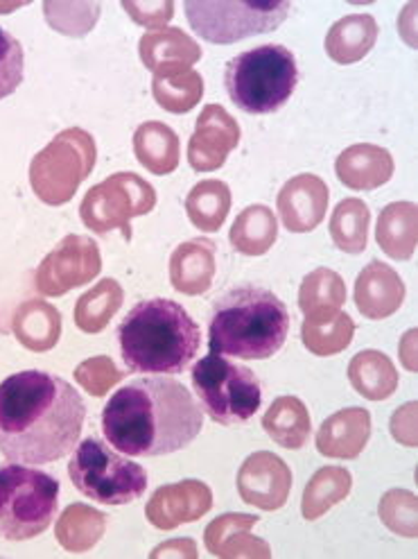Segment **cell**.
I'll use <instances>...</instances> for the list:
<instances>
[{
  "label": "cell",
  "mask_w": 418,
  "mask_h": 559,
  "mask_svg": "<svg viewBox=\"0 0 418 559\" xmlns=\"http://www.w3.org/2000/svg\"><path fill=\"white\" fill-rule=\"evenodd\" d=\"M217 247L211 238H195L179 245L170 259V282L183 295H204L215 276Z\"/></svg>",
  "instance_id": "cell-18"
},
{
  "label": "cell",
  "mask_w": 418,
  "mask_h": 559,
  "mask_svg": "<svg viewBox=\"0 0 418 559\" xmlns=\"http://www.w3.org/2000/svg\"><path fill=\"white\" fill-rule=\"evenodd\" d=\"M337 177L353 191H373L394 175L392 154L378 145H353L337 157Z\"/></svg>",
  "instance_id": "cell-19"
},
{
  "label": "cell",
  "mask_w": 418,
  "mask_h": 559,
  "mask_svg": "<svg viewBox=\"0 0 418 559\" xmlns=\"http://www.w3.org/2000/svg\"><path fill=\"white\" fill-rule=\"evenodd\" d=\"M292 10L289 3H242V0H190V27L208 44H236L276 29Z\"/></svg>",
  "instance_id": "cell-9"
},
{
  "label": "cell",
  "mask_w": 418,
  "mask_h": 559,
  "mask_svg": "<svg viewBox=\"0 0 418 559\" xmlns=\"http://www.w3.org/2000/svg\"><path fill=\"white\" fill-rule=\"evenodd\" d=\"M263 428L270 438L285 449H301L310 438V415L303 401L297 396L276 399L267 415L263 417Z\"/></svg>",
  "instance_id": "cell-23"
},
{
  "label": "cell",
  "mask_w": 418,
  "mask_h": 559,
  "mask_svg": "<svg viewBox=\"0 0 418 559\" xmlns=\"http://www.w3.org/2000/svg\"><path fill=\"white\" fill-rule=\"evenodd\" d=\"M59 510V480L29 464L0 467V537L27 542L44 535Z\"/></svg>",
  "instance_id": "cell-6"
},
{
  "label": "cell",
  "mask_w": 418,
  "mask_h": 559,
  "mask_svg": "<svg viewBox=\"0 0 418 559\" xmlns=\"http://www.w3.org/2000/svg\"><path fill=\"white\" fill-rule=\"evenodd\" d=\"M139 50L143 64L154 71V75L190 71V67L202 59L200 46L179 27H160L145 35Z\"/></svg>",
  "instance_id": "cell-16"
},
{
  "label": "cell",
  "mask_w": 418,
  "mask_h": 559,
  "mask_svg": "<svg viewBox=\"0 0 418 559\" xmlns=\"http://www.w3.org/2000/svg\"><path fill=\"white\" fill-rule=\"evenodd\" d=\"M278 223L276 215L265 204H253L244 209L231 227V245L244 257H263L276 242Z\"/></svg>",
  "instance_id": "cell-24"
},
{
  "label": "cell",
  "mask_w": 418,
  "mask_h": 559,
  "mask_svg": "<svg viewBox=\"0 0 418 559\" xmlns=\"http://www.w3.org/2000/svg\"><path fill=\"white\" fill-rule=\"evenodd\" d=\"M240 141V128L236 118L219 105H208L198 118L195 134L188 143V162L192 170L211 173L224 166L229 152Z\"/></svg>",
  "instance_id": "cell-12"
},
{
  "label": "cell",
  "mask_w": 418,
  "mask_h": 559,
  "mask_svg": "<svg viewBox=\"0 0 418 559\" xmlns=\"http://www.w3.org/2000/svg\"><path fill=\"white\" fill-rule=\"evenodd\" d=\"M136 159L154 175H170L179 166V136L166 122H143L134 134Z\"/></svg>",
  "instance_id": "cell-21"
},
{
  "label": "cell",
  "mask_w": 418,
  "mask_h": 559,
  "mask_svg": "<svg viewBox=\"0 0 418 559\" xmlns=\"http://www.w3.org/2000/svg\"><path fill=\"white\" fill-rule=\"evenodd\" d=\"M156 103L170 114H186L204 96V80L195 71L154 75L152 82Z\"/></svg>",
  "instance_id": "cell-30"
},
{
  "label": "cell",
  "mask_w": 418,
  "mask_h": 559,
  "mask_svg": "<svg viewBox=\"0 0 418 559\" xmlns=\"http://www.w3.org/2000/svg\"><path fill=\"white\" fill-rule=\"evenodd\" d=\"M122 306V288L114 278H105L91 293H86L77 304V324L86 333L103 331L109 320Z\"/></svg>",
  "instance_id": "cell-32"
},
{
  "label": "cell",
  "mask_w": 418,
  "mask_h": 559,
  "mask_svg": "<svg viewBox=\"0 0 418 559\" xmlns=\"http://www.w3.org/2000/svg\"><path fill=\"white\" fill-rule=\"evenodd\" d=\"M211 489L200 480H183L154 491L147 503V519L158 531H172L179 523L195 521L211 510Z\"/></svg>",
  "instance_id": "cell-14"
},
{
  "label": "cell",
  "mask_w": 418,
  "mask_h": 559,
  "mask_svg": "<svg viewBox=\"0 0 418 559\" xmlns=\"http://www.w3.org/2000/svg\"><path fill=\"white\" fill-rule=\"evenodd\" d=\"M380 516L394 533L414 537L416 535V499L409 491H390L382 499Z\"/></svg>",
  "instance_id": "cell-34"
},
{
  "label": "cell",
  "mask_w": 418,
  "mask_h": 559,
  "mask_svg": "<svg viewBox=\"0 0 418 559\" xmlns=\"http://www.w3.org/2000/svg\"><path fill=\"white\" fill-rule=\"evenodd\" d=\"M154 204L156 193L143 177L134 173H118L86 195L82 215L86 227L98 234L120 229L122 236L130 240V223L134 217L150 213Z\"/></svg>",
  "instance_id": "cell-10"
},
{
  "label": "cell",
  "mask_w": 418,
  "mask_h": 559,
  "mask_svg": "<svg viewBox=\"0 0 418 559\" xmlns=\"http://www.w3.org/2000/svg\"><path fill=\"white\" fill-rule=\"evenodd\" d=\"M231 209V191L229 186L217 179L200 181L186 198V211L190 223L198 229L213 234L217 231L224 221H227Z\"/></svg>",
  "instance_id": "cell-26"
},
{
  "label": "cell",
  "mask_w": 418,
  "mask_h": 559,
  "mask_svg": "<svg viewBox=\"0 0 418 559\" xmlns=\"http://www.w3.org/2000/svg\"><path fill=\"white\" fill-rule=\"evenodd\" d=\"M289 489H292V474L278 455L261 451L244 460L238 474V491L244 503L274 512L285 506Z\"/></svg>",
  "instance_id": "cell-11"
},
{
  "label": "cell",
  "mask_w": 418,
  "mask_h": 559,
  "mask_svg": "<svg viewBox=\"0 0 418 559\" xmlns=\"http://www.w3.org/2000/svg\"><path fill=\"white\" fill-rule=\"evenodd\" d=\"M369 206L358 198H348L337 204L331 217V236L342 252L362 254L369 240Z\"/></svg>",
  "instance_id": "cell-28"
},
{
  "label": "cell",
  "mask_w": 418,
  "mask_h": 559,
  "mask_svg": "<svg viewBox=\"0 0 418 559\" xmlns=\"http://www.w3.org/2000/svg\"><path fill=\"white\" fill-rule=\"evenodd\" d=\"M405 301V284L390 265L369 263L356 282V304L369 320L394 316Z\"/></svg>",
  "instance_id": "cell-15"
},
{
  "label": "cell",
  "mask_w": 418,
  "mask_h": 559,
  "mask_svg": "<svg viewBox=\"0 0 418 559\" xmlns=\"http://www.w3.org/2000/svg\"><path fill=\"white\" fill-rule=\"evenodd\" d=\"M378 39V23L371 14H350L337 21L326 37V52L337 64H356Z\"/></svg>",
  "instance_id": "cell-20"
},
{
  "label": "cell",
  "mask_w": 418,
  "mask_h": 559,
  "mask_svg": "<svg viewBox=\"0 0 418 559\" xmlns=\"http://www.w3.org/2000/svg\"><path fill=\"white\" fill-rule=\"evenodd\" d=\"M371 438V415L365 408H346L321 424L317 449L329 457L353 460L362 453Z\"/></svg>",
  "instance_id": "cell-17"
},
{
  "label": "cell",
  "mask_w": 418,
  "mask_h": 559,
  "mask_svg": "<svg viewBox=\"0 0 418 559\" xmlns=\"http://www.w3.org/2000/svg\"><path fill=\"white\" fill-rule=\"evenodd\" d=\"M350 491V474L342 467L319 469L303 491V516L308 521L319 519L329 512L335 503L344 501Z\"/></svg>",
  "instance_id": "cell-31"
},
{
  "label": "cell",
  "mask_w": 418,
  "mask_h": 559,
  "mask_svg": "<svg viewBox=\"0 0 418 559\" xmlns=\"http://www.w3.org/2000/svg\"><path fill=\"white\" fill-rule=\"evenodd\" d=\"M84 419L82 394L61 377L25 369L0 383V453L8 462L41 467L67 457Z\"/></svg>",
  "instance_id": "cell-1"
},
{
  "label": "cell",
  "mask_w": 418,
  "mask_h": 559,
  "mask_svg": "<svg viewBox=\"0 0 418 559\" xmlns=\"http://www.w3.org/2000/svg\"><path fill=\"white\" fill-rule=\"evenodd\" d=\"M353 333H356V324L342 310L310 316L301 329L306 349L317 356H335L344 352L350 345Z\"/></svg>",
  "instance_id": "cell-27"
},
{
  "label": "cell",
  "mask_w": 418,
  "mask_h": 559,
  "mask_svg": "<svg viewBox=\"0 0 418 559\" xmlns=\"http://www.w3.org/2000/svg\"><path fill=\"white\" fill-rule=\"evenodd\" d=\"M204 428V413L186 385L164 377L120 388L103 411L107 442L132 457H156L186 449Z\"/></svg>",
  "instance_id": "cell-2"
},
{
  "label": "cell",
  "mask_w": 418,
  "mask_h": 559,
  "mask_svg": "<svg viewBox=\"0 0 418 559\" xmlns=\"http://www.w3.org/2000/svg\"><path fill=\"white\" fill-rule=\"evenodd\" d=\"M120 356L139 374H181L202 347V331L188 310L164 297L139 301L118 326Z\"/></svg>",
  "instance_id": "cell-3"
},
{
  "label": "cell",
  "mask_w": 418,
  "mask_h": 559,
  "mask_svg": "<svg viewBox=\"0 0 418 559\" xmlns=\"http://www.w3.org/2000/svg\"><path fill=\"white\" fill-rule=\"evenodd\" d=\"M289 310L267 288L242 284L224 293L208 320L211 354L265 360L278 354L289 335Z\"/></svg>",
  "instance_id": "cell-4"
},
{
  "label": "cell",
  "mask_w": 418,
  "mask_h": 559,
  "mask_svg": "<svg viewBox=\"0 0 418 559\" xmlns=\"http://www.w3.org/2000/svg\"><path fill=\"white\" fill-rule=\"evenodd\" d=\"M69 476L80 493L103 506L134 503L147 489V474L141 464L114 453L98 438H86L73 449Z\"/></svg>",
  "instance_id": "cell-8"
},
{
  "label": "cell",
  "mask_w": 418,
  "mask_h": 559,
  "mask_svg": "<svg viewBox=\"0 0 418 559\" xmlns=\"http://www.w3.org/2000/svg\"><path fill=\"white\" fill-rule=\"evenodd\" d=\"M346 301V286L342 276L333 270L319 267L308 274L301 284L299 306L303 316H321V313H335Z\"/></svg>",
  "instance_id": "cell-29"
},
{
  "label": "cell",
  "mask_w": 418,
  "mask_h": 559,
  "mask_svg": "<svg viewBox=\"0 0 418 559\" xmlns=\"http://www.w3.org/2000/svg\"><path fill=\"white\" fill-rule=\"evenodd\" d=\"M416 204L396 202L382 209L378 217V245L392 259L407 261L416 250Z\"/></svg>",
  "instance_id": "cell-22"
},
{
  "label": "cell",
  "mask_w": 418,
  "mask_h": 559,
  "mask_svg": "<svg viewBox=\"0 0 418 559\" xmlns=\"http://www.w3.org/2000/svg\"><path fill=\"white\" fill-rule=\"evenodd\" d=\"M299 84L292 50L278 44L259 46L236 55L224 69V86L238 109L247 114L278 111Z\"/></svg>",
  "instance_id": "cell-5"
},
{
  "label": "cell",
  "mask_w": 418,
  "mask_h": 559,
  "mask_svg": "<svg viewBox=\"0 0 418 559\" xmlns=\"http://www.w3.org/2000/svg\"><path fill=\"white\" fill-rule=\"evenodd\" d=\"M122 8L134 16L136 23L147 25V27L168 23L175 12L172 3H122Z\"/></svg>",
  "instance_id": "cell-37"
},
{
  "label": "cell",
  "mask_w": 418,
  "mask_h": 559,
  "mask_svg": "<svg viewBox=\"0 0 418 559\" xmlns=\"http://www.w3.org/2000/svg\"><path fill=\"white\" fill-rule=\"evenodd\" d=\"M25 55L23 46L8 29L0 27V100L12 96L23 82Z\"/></svg>",
  "instance_id": "cell-33"
},
{
  "label": "cell",
  "mask_w": 418,
  "mask_h": 559,
  "mask_svg": "<svg viewBox=\"0 0 418 559\" xmlns=\"http://www.w3.org/2000/svg\"><path fill=\"white\" fill-rule=\"evenodd\" d=\"M329 209V186L317 175L289 179L278 193V215L287 231L306 234L321 225Z\"/></svg>",
  "instance_id": "cell-13"
},
{
  "label": "cell",
  "mask_w": 418,
  "mask_h": 559,
  "mask_svg": "<svg viewBox=\"0 0 418 559\" xmlns=\"http://www.w3.org/2000/svg\"><path fill=\"white\" fill-rule=\"evenodd\" d=\"M259 523L255 516H247V514H227L215 519L208 531H206V546L213 555L224 557L227 555V548L236 544V539L247 533L251 525Z\"/></svg>",
  "instance_id": "cell-35"
},
{
  "label": "cell",
  "mask_w": 418,
  "mask_h": 559,
  "mask_svg": "<svg viewBox=\"0 0 418 559\" xmlns=\"http://www.w3.org/2000/svg\"><path fill=\"white\" fill-rule=\"evenodd\" d=\"M77 371H82V374H93V379H82L80 381L93 394H105L111 385H116L122 379V371L116 369V365L105 356L88 360Z\"/></svg>",
  "instance_id": "cell-36"
},
{
  "label": "cell",
  "mask_w": 418,
  "mask_h": 559,
  "mask_svg": "<svg viewBox=\"0 0 418 559\" xmlns=\"http://www.w3.org/2000/svg\"><path fill=\"white\" fill-rule=\"evenodd\" d=\"M190 539H175V542H170V546H164V548H158V550H154L152 555L156 557V555H168V552H175V555H195V550H183V546L188 544Z\"/></svg>",
  "instance_id": "cell-38"
},
{
  "label": "cell",
  "mask_w": 418,
  "mask_h": 559,
  "mask_svg": "<svg viewBox=\"0 0 418 559\" xmlns=\"http://www.w3.org/2000/svg\"><path fill=\"white\" fill-rule=\"evenodd\" d=\"M348 379L362 396L371 401L390 399L398 388V371L394 362L380 352H362L350 360Z\"/></svg>",
  "instance_id": "cell-25"
},
{
  "label": "cell",
  "mask_w": 418,
  "mask_h": 559,
  "mask_svg": "<svg viewBox=\"0 0 418 559\" xmlns=\"http://www.w3.org/2000/svg\"><path fill=\"white\" fill-rule=\"evenodd\" d=\"M192 388L206 415L222 426L247 424L263 403V385L244 365L208 354L192 367Z\"/></svg>",
  "instance_id": "cell-7"
}]
</instances>
